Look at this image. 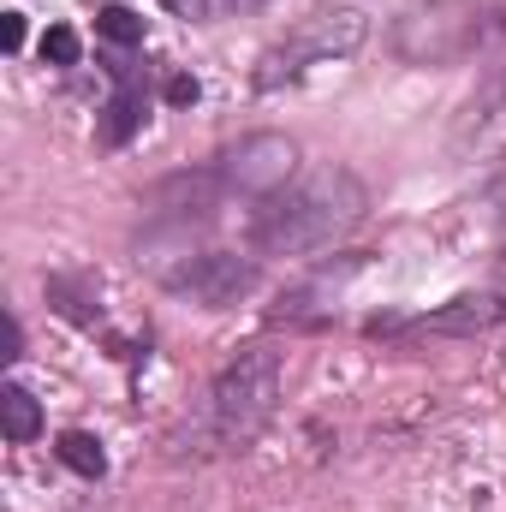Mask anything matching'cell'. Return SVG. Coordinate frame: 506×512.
<instances>
[{
    "label": "cell",
    "mask_w": 506,
    "mask_h": 512,
    "mask_svg": "<svg viewBox=\"0 0 506 512\" xmlns=\"http://www.w3.org/2000/svg\"><path fill=\"white\" fill-rule=\"evenodd\" d=\"M24 352V328H18V316H6V352L0 358H18Z\"/></svg>",
    "instance_id": "19"
},
{
    "label": "cell",
    "mask_w": 506,
    "mask_h": 512,
    "mask_svg": "<svg viewBox=\"0 0 506 512\" xmlns=\"http://www.w3.org/2000/svg\"><path fill=\"white\" fill-rule=\"evenodd\" d=\"M0 48H6V54L24 48V18H18V12H0Z\"/></svg>",
    "instance_id": "17"
},
{
    "label": "cell",
    "mask_w": 506,
    "mask_h": 512,
    "mask_svg": "<svg viewBox=\"0 0 506 512\" xmlns=\"http://www.w3.org/2000/svg\"><path fill=\"white\" fill-rule=\"evenodd\" d=\"M221 197H227V185H221L215 167H185V173H173V179H161V185L143 191V221H155V227H167V221L191 227V215L221 209Z\"/></svg>",
    "instance_id": "7"
},
{
    "label": "cell",
    "mask_w": 506,
    "mask_h": 512,
    "mask_svg": "<svg viewBox=\"0 0 506 512\" xmlns=\"http://www.w3.org/2000/svg\"><path fill=\"white\" fill-rule=\"evenodd\" d=\"M48 304L60 310V316H72V322H102V304H96V292H84V286H72L66 274H48Z\"/></svg>",
    "instance_id": "13"
},
{
    "label": "cell",
    "mask_w": 506,
    "mask_h": 512,
    "mask_svg": "<svg viewBox=\"0 0 506 512\" xmlns=\"http://www.w3.org/2000/svg\"><path fill=\"white\" fill-rule=\"evenodd\" d=\"M274 405H280V352L274 346H251V352H239L215 387H209V423H215V435L227 441V447H245L262 435V423L274 417Z\"/></svg>",
    "instance_id": "3"
},
{
    "label": "cell",
    "mask_w": 506,
    "mask_h": 512,
    "mask_svg": "<svg viewBox=\"0 0 506 512\" xmlns=\"http://www.w3.org/2000/svg\"><path fill=\"white\" fill-rule=\"evenodd\" d=\"M54 453H60L66 471H78V477H90V483L108 471V453H102V441H96L90 429H66V435L54 441Z\"/></svg>",
    "instance_id": "12"
},
{
    "label": "cell",
    "mask_w": 506,
    "mask_h": 512,
    "mask_svg": "<svg viewBox=\"0 0 506 512\" xmlns=\"http://www.w3.org/2000/svg\"><path fill=\"white\" fill-rule=\"evenodd\" d=\"M364 36H370V18H364L358 6H322V12H310V18H298V30H292L280 48L262 54L256 84L274 90L280 78H298L310 60H340V54L364 48Z\"/></svg>",
    "instance_id": "4"
},
{
    "label": "cell",
    "mask_w": 506,
    "mask_h": 512,
    "mask_svg": "<svg viewBox=\"0 0 506 512\" xmlns=\"http://www.w3.org/2000/svg\"><path fill=\"white\" fill-rule=\"evenodd\" d=\"M262 268L256 256L239 251H197V256H179L173 268H161V286L173 298H191V304H209V310H227L239 298H251Z\"/></svg>",
    "instance_id": "5"
},
{
    "label": "cell",
    "mask_w": 506,
    "mask_h": 512,
    "mask_svg": "<svg viewBox=\"0 0 506 512\" xmlns=\"http://www.w3.org/2000/svg\"><path fill=\"white\" fill-rule=\"evenodd\" d=\"M292 167H298V143L286 131H251L233 149H221V161H215L227 197H274V191H286Z\"/></svg>",
    "instance_id": "6"
},
{
    "label": "cell",
    "mask_w": 506,
    "mask_h": 512,
    "mask_svg": "<svg viewBox=\"0 0 506 512\" xmlns=\"http://www.w3.org/2000/svg\"><path fill=\"white\" fill-rule=\"evenodd\" d=\"M370 209V191L352 167L328 161L310 167L304 179H292L286 191H274L262 203V215L251 221V245L262 256H310L328 251L334 239H346Z\"/></svg>",
    "instance_id": "1"
},
{
    "label": "cell",
    "mask_w": 506,
    "mask_h": 512,
    "mask_svg": "<svg viewBox=\"0 0 506 512\" xmlns=\"http://www.w3.org/2000/svg\"><path fill=\"white\" fill-rule=\"evenodd\" d=\"M501 292H506V251H501Z\"/></svg>",
    "instance_id": "20"
},
{
    "label": "cell",
    "mask_w": 506,
    "mask_h": 512,
    "mask_svg": "<svg viewBox=\"0 0 506 512\" xmlns=\"http://www.w3.org/2000/svg\"><path fill=\"white\" fill-rule=\"evenodd\" d=\"M167 12H179V18H209V0H161Z\"/></svg>",
    "instance_id": "18"
},
{
    "label": "cell",
    "mask_w": 506,
    "mask_h": 512,
    "mask_svg": "<svg viewBox=\"0 0 506 512\" xmlns=\"http://www.w3.org/2000/svg\"><path fill=\"white\" fill-rule=\"evenodd\" d=\"M78 54H84V42H78L72 24H48L42 30V60L48 66H78Z\"/></svg>",
    "instance_id": "15"
},
{
    "label": "cell",
    "mask_w": 506,
    "mask_h": 512,
    "mask_svg": "<svg viewBox=\"0 0 506 512\" xmlns=\"http://www.w3.org/2000/svg\"><path fill=\"white\" fill-rule=\"evenodd\" d=\"M0 429H6V441L12 447H24V441H36L42 435V405H36V393L18 382L0 387Z\"/></svg>",
    "instance_id": "10"
},
{
    "label": "cell",
    "mask_w": 506,
    "mask_h": 512,
    "mask_svg": "<svg viewBox=\"0 0 506 512\" xmlns=\"http://www.w3.org/2000/svg\"><path fill=\"white\" fill-rule=\"evenodd\" d=\"M96 30H102L108 42H120V48H137V42H143V18H137L131 6H102V12H96Z\"/></svg>",
    "instance_id": "14"
},
{
    "label": "cell",
    "mask_w": 506,
    "mask_h": 512,
    "mask_svg": "<svg viewBox=\"0 0 506 512\" xmlns=\"http://www.w3.org/2000/svg\"><path fill=\"white\" fill-rule=\"evenodd\" d=\"M489 149H506V72H495V78L465 102V114H459V126H453V155L477 161V155H489Z\"/></svg>",
    "instance_id": "9"
},
{
    "label": "cell",
    "mask_w": 506,
    "mask_h": 512,
    "mask_svg": "<svg viewBox=\"0 0 506 512\" xmlns=\"http://www.w3.org/2000/svg\"><path fill=\"white\" fill-rule=\"evenodd\" d=\"M405 66H459L483 42V0H411L387 30Z\"/></svg>",
    "instance_id": "2"
},
{
    "label": "cell",
    "mask_w": 506,
    "mask_h": 512,
    "mask_svg": "<svg viewBox=\"0 0 506 512\" xmlns=\"http://www.w3.org/2000/svg\"><path fill=\"white\" fill-rule=\"evenodd\" d=\"M506 316V292H459L453 304H441V310H429V316H417V322H393V316H376L370 322V334H483V328H495Z\"/></svg>",
    "instance_id": "8"
},
{
    "label": "cell",
    "mask_w": 506,
    "mask_h": 512,
    "mask_svg": "<svg viewBox=\"0 0 506 512\" xmlns=\"http://www.w3.org/2000/svg\"><path fill=\"white\" fill-rule=\"evenodd\" d=\"M137 126H143V90L126 78V84L114 90V102L102 108V143H108V149H120V143L137 137Z\"/></svg>",
    "instance_id": "11"
},
{
    "label": "cell",
    "mask_w": 506,
    "mask_h": 512,
    "mask_svg": "<svg viewBox=\"0 0 506 512\" xmlns=\"http://www.w3.org/2000/svg\"><path fill=\"white\" fill-rule=\"evenodd\" d=\"M197 96H203V90H197L191 72H173V78H167V102H173V108H191Z\"/></svg>",
    "instance_id": "16"
}]
</instances>
